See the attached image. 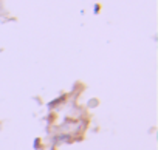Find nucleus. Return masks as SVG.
Here are the masks:
<instances>
[]
</instances>
